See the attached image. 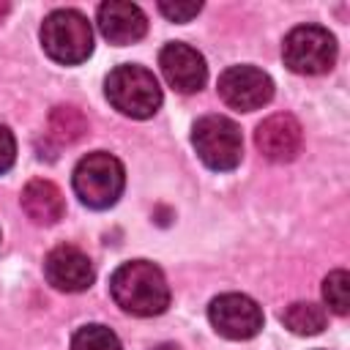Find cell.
Listing matches in <instances>:
<instances>
[{"label": "cell", "instance_id": "7c38bea8", "mask_svg": "<svg viewBox=\"0 0 350 350\" xmlns=\"http://www.w3.org/2000/svg\"><path fill=\"white\" fill-rule=\"evenodd\" d=\"M98 30L109 44H134L145 36L148 19L134 3L123 0H107L98 5Z\"/></svg>", "mask_w": 350, "mask_h": 350}, {"label": "cell", "instance_id": "3957f363", "mask_svg": "<svg viewBox=\"0 0 350 350\" xmlns=\"http://www.w3.org/2000/svg\"><path fill=\"white\" fill-rule=\"evenodd\" d=\"M104 93L118 112L137 118V120L150 118L161 107V88H159L153 71H148L142 66H131V63L109 71V77L104 82Z\"/></svg>", "mask_w": 350, "mask_h": 350}, {"label": "cell", "instance_id": "6da1fadb", "mask_svg": "<svg viewBox=\"0 0 350 350\" xmlns=\"http://www.w3.org/2000/svg\"><path fill=\"white\" fill-rule=\"evenodd\" d=\"M109 293L123 312L137 317H153L170 306V284L161 268L148 260L123 262L109 279Z\"/></svg>", "mask_w": 350, "mask_h": 350}, {"label": "cell", "instance_id": "d6986e66", "mask_svg": "<svg viewBox=\"0 0 350 350\" xmlns=\"http://www.w3.org/2000/svg\"><path fill=\"white\" fill-rule=\"evenodd\" d=\"M14 159H16V139L5 126H0V175L11 170Z\"/></svg>", "mask_w": 350, "mask_h": 350}, {"label": "cell", "instance_id": "44dd1931", "mask_svg": "<svg viewBox=\"0 0 350 350\" xmlns=\"http://www.w3.org/2000/svg\"><path fill=\"white\" fill-rule=\"evenodd\" d=\"M8 11H11V5H8V3H0V19H3Z\"/></svg>", "mask_w": 350, "mask_h": 350}, {"label": "cell", "instance_id": "e0dca14e", "mask_svg": "<svg viewBox=\"0 0 350 350\" xmlns=\"http://www.w3.org/2000/svg\"><path fill=\"white\" fill-rule=\"evenodd\" d=\"M323 298L334 314L345 317L350 312V273L347 271H331L323 282Z\"/></svg>", "mask_w": 350, "mask_h": 350}, {"label": "cell", "instance_id": "7a4b0ae2", "mask_svg": "<svg viewBox=\"0 0 350 350\" xmlns=\"http://www.w3.org/2000/svg\"><path fill=\"white\" fill-rule=\"evenodd\" d=\"M71 183H74L77 197L88 208L104 211V208L115 205L118 197L123 194L126 172H123V164L112 153L93 150V153H88V156H82L77 161L74 175H71Z\"/></svg>", "mask_w": 350, "mask_h": 350}, {"label": "cell", "instance_id": "9a60e30c", "mask_svg": "<svg viewBox=\"0 0 350 350\" xmlns=\"http://www.w3.org/2000/svg\"><path fill=\"white\" fill-rule=\"evenodd\" d=\"M88 134V118L82 109L71 104H60L49 112V137H55L60 145H71Z\"/></svg>", "mask_w": 350, "mask_h": 350}, {"label": "cell", "instance_id": "277c9868", "mask_svg": "<svg viewBox=\"0 0 350 350\" xmlns=\"http://www.w3.org/2000/svg\"><path fill=\"white\" fill-rule=\"evenodd\" d=\"M41 46L52 60L63 66H77L93 52L90 22L74 8H57L41 25Z\"/></svg>", "mask_w": 350, "mask_h": 350}, {"label": "cell", "instance_id": "ac0fdd59", "mask_svg": "<svg viewBox=\"0 0 350 350\" xmlns=\"http://www.w3.org/2000/svg\"><path fill=\"white\" fill-rule=\"evenodd\" d=\"M159 11L170 22H189V19H194L202 11V3H167V0H161L159 3Z\"/></svg>", "mask_w": 350, "mask_h": 350}, {"label": "cell", "instance_id": "52a82bcc", "mask_svg": "<svg viewBox=\"0 0 350 350\" xmlns=\"http://www.w3.org/2000/svg\"><path fill=\"white\" fill-rule=\"evenodd\" d=\"M208 320L216 334L224 339H252L262 328V309L254 298L243 293H224L216 295L208 306Z\"/></svg>", "mask_w": 350, "mask_h": 350}, {"label": "cell", "instance_id": "ba28073f", "mask_svg": "<svg viewBox=\"0 0 350 350\" xmlns=\"http://www.w3.org/2000/svg\"><path fill=\"white\" fill-rule=\"evenodd\" d=\"M219 96L238 112L260 109L273 96V79L254 66H230L219 77Z\"/></svg>", "mask_w": 350, "mask_h": 350}, {"label": "cell", "instance_id": "ffe728a7", "mask_svg": "<svg viewBox=\"0 0 350 350\" xmlns=\"http://www.w3.org/2000/svg\"><path fill=\"white\" fill-rule=\"evenodd\" d=\"M150 350H180L175 342H161V345H156V347H150Z\"/></svg>", "mask_w": 350, "mask_h": 350}, {"label": "cell", "instance_id": "8992f818", "mask_svg": "<svg viewBox=\"0 0 350 350\" xmlns=\"http://www.w3.org/2000/svg\"><path fill=\"white\" fill-rule=\"evenodd\" d=\"M284 66L295 74H325L336 60V38L320 25H301L284 36L282 44Z\"/></svg>", "mask_w": 350, "mask_h": 350}, {"label": "cell", "instance_id": "4fadbf2b", "mask_svg": "<svg viewBox=\"0 0 350 350\" xmlns=\"http://www.w3.org/2000/svg\"><path fill=\"white\" fill-rule=\"evenodd\" d=\"M22 211L27 213V219L33 224H57L66 213V200H63V191L46 180V178H33L25 189H22Z\"/></svg>", "mask_w": 350, "mask_h": 350}, {"label": "cell", "instance_id": "30bf717a", "mask_svg": "<svg viewBox=\"0 0 350 350\" xmlns=\"http://www.w3.org/2000/svg\"><path fill=\"white\" fill-rule=\"evenodd\" d=\"M159 66H161V74L164 79L178 90V93H197L205 79H208V66H205V57L189 46V44H180V41H172L161 49L159 55Z\"/></svg>", "mask_w": 350, "mask_h": 350}, {"label": "cell", "instance_id": "5bb4252c", "mask_svg": "<svg viewBox=\"0 0 350 350\" xmlns=\"http://www.w3.org/2000/svg\"><path fill=\"white\" fill-rule=\"evenodd\" d=\"M325 320H328L325 309L317 306V304H312V301H295V304H290L282 312V323L293 334H298V336H314V334H320L325 328Z\"/></svg>", "mask_w": 350, "mask_h": 350}, {"label": "cell", "instance_id": "5b68a950", "mask_svg": "<svg viewBox=\"0 0 350 350\" xmlns=\"http://www.w3.org/2000/svg\"><path fill=\"white\" fill-rule=\"evenodd\" d=\"M191 145L208 170L230 172L241 164L243 137L241 129L224 115H205L191 129Z\"/></svg>", "mask_w": 350, "mask_h": 350}, {"label": "cell", "instance_id": "9c48e42d", "mask_svg": "<svg viewBox=\"0 0 350 350\" xmlns=\"http://www.w3.org/2000/svg\"><path fill=\"white\" fill-rule=\"evenodd\" d=\"M44 276L60 293H82L96 279L90 257L82 249L71 246V243L55 246L46 254V260H44Z\"/></svg>", "mask_w": 350, "mask_h": 350}, {"label": "cell", "instance_id": "2e32d148", "mask_svg": "<svg viewBox=\"0 0 350 350\" xmlns=\"http://www.w3.org/2000/svg\"><path fill=\"white\" fill-rule=\"evenodd\" d=\"M71 350H123V347H120V339L115 336V331H109L107 325L90 323L74 334Z\"/></svg>", "mask_w": 350, "mask_h": 350}, {"label": "cell", "instance_id": "8fae6325", "mask_svg": "<svg viewBox=\"0 0 350 350\" xmlns=\"http://www.w3.org/2000/svg\"><path fill=\"white\" fill-rule=\"evenodd\" d=\"M301 142H304L301 123L293 115H287V112H279V115L265 118L257 126V131H254L257 150L268 161H276V164L293 161L298 156V150H301Z\"/></svg>", "mask_w": 350, "mask_h": 350}]
</instances>
